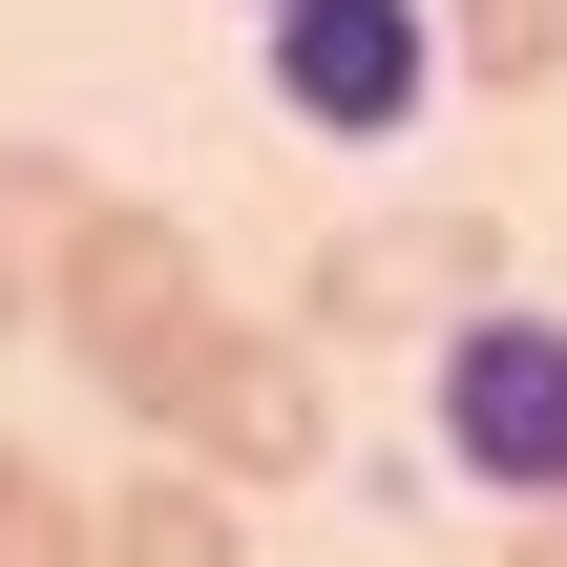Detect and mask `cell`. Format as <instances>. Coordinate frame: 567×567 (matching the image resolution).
<instances>
[{"label": "cell", "mask_w": 567, "mask_h": 567, "mask_svg": "<svg viewBox=\"0 0 567 567\" xmlns=\"http://www.w3.org/2000/svg\"><path fill=\"white\" fill-rule=\"evenodd\" d=\"M210 316H231V295H210V231H189V210H126V189H105V231L63 252V358H84L105 400H147V379H168V358H189Z\"/></svg>", "instance_id": "obj_3"}, {"label": "cell", "mask_w": 567, "mask_h": 567, "mask_svg": "<svg viewBox=\"0 0 567 567\" xmlns=\"http://www.w3.org/2000/svg\"><path fill=\"white\" fill-rule=\"evenodd\" d=\"M84 231H105V189H84L42 126H0V337L63 316V252H84Z\"/></svg>", "instance_id": "obj_5"}, {"label": "cell", "mask_w": 567, "mask_h": 567, "mask_svg": "<svg viewBox=\"0 0 567 567\" xmlns=\"http://www.w3.org/2000/svg\"><path fill=\"white\" fill-rule=\"evenodd\" d=\"M505 567H567V526H526V547H505Z\"/></svg>", "instance_id": "obj_9"}, {"label": "cell", "mask_w": 567, "mask_h": 567, "mask_svg": "<svg viewBox=\"0 0 567 567\" xmlns=\"http://www.w3.org/2000/svg\"><path fill=\"white\" fill-rule=\"evenodd\" d=\"M147 442H168L189 484H316V463H337V358H316L295 316H210V337L147 379Z\"/></svg>", "instance_id": "obj_2"}, {"label": "cell", "mask_w": 567, "mask_h": 567, "mask_svg": "<svg viewBox=\"0 0 567 567\" xmlns=\"http://www.w3.org/2000/svg\"><path fill=\"white\" fill-rule=\"evenodd\" d=\"M105 567H252V526H231V484H189V463H147V484L105 505Z\"/></svg>", "instance_id": "obj_6"}, {"label": "cell", "mask_w": 567, "mask_h": 567, "mask_svg": "<svg viewBox=\"0 0 567 567\" xmlns=\"http://www.w3.org/2000/svg\"><path fill=\"white\" fill-rule=\"evenodd\" d=\"M252 21H274V0H252Z\"/></svg>", "instance_id": "obj_10"}, {"label": "cell", "mask_w": 567, "mask_h": 567, "mask_svg": "<svg viewBox=\"0 0 567 567\" xmlns=\"http://www.w3.org/2000/svg\"><path fill=\"white\" fill-rule=\"evenodd\" d=\"M252 63H274V105H295V126L379 147V126H421V105H442V0H274V21H252Z\"/></svg>", "instance_id": "obj_4"}, {"label": "cell", "mask_w": 567, "mask_h": 567, "mask_svg": "<svg viewBox=\"0 0 567 567\" xmlns=\"http://www.w3.org/2000/svg\"><path fill=\"white\" fill-rule=\"evenodd\" d=\"M442 84H484V105L567 84V0H442Z\"/></svg>", "instance_id": "obj_7"}, {"label": "cell", "mask_w": 567, "mask_h": 567, "mask_svg": "<svg viewBox=\"0 0 567 567\" xmlns=\"http://www.w3.org/2000/svg\"><path fill=\"white\" fill-rule=\"evenodd\" d=\"M421 421H442V484L567 526V316H547V295L442 316V337H421Z\"/></svg>", "instance_id": "obj_1"}, {"label": "cell", "mask_w": 567, "mask_h": 567, "mask_svg": "<svg viewBox=\"0 0 567 567\" xmlns=\"http://www.w3.org/2000/svg\"><path fill=\"white\" fill-rule=\"evenodd\" d=\"M0 567H105V505H63L21 442H0Z\"/></svg>", "instance_id": "obj_8"}]
</instances>
